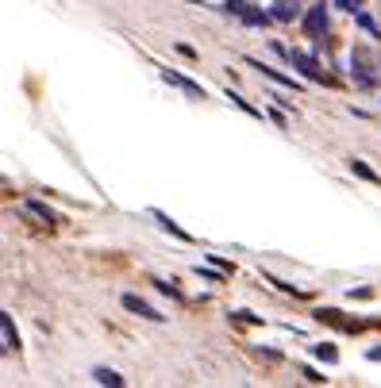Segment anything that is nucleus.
<instances>
[{"mask_svg": "<svg viewBox=\"0 0 381 388\" xmlns=\"http://www.w3.org/2000/svg\"><path fill=\"white\" fill-rule=\"evenodd\" d=\"M316 319L320 323H331V327H339L343 335H359L366 323H359V319H343V311H335V308H316Z\"/></svg>", "mask_w": 381, "mask_h": 388, "instance_id": "obj_3", "label": "nucleus"}, {"mask_svg": "<svg viewBox=\"0 0 381 388\" xmlns=\"http://www.w3.org/2000/svg\"><path fill=\"white\" fill-rule=\"evenodd\" d=\"M304 381H312V384H323V381H328V377H320V373H316V369H304Z\"/></svg>", "mask_w": 381, "mask_h": 388, "instance_id": "obj_21", "label": "nucleus"}, {"mask_svg": "<svg viewBox=\"0 0 381 388\" xmlns=\"http://www.w3.org/2000/svg\"><path fill=\"white\" fill-rule=\"evenodd\" d=\"M312 354H316V358L323 361V366H335V361H339V350H335V346H331V342H320V346H312Z\"/></svg>", "mask_w": 381, "mask_h": 388, "instance_id": "obj_14", "label": "nucleus"}, {"mask_svg": "<svg viewBox=\"0 0 381 388\" xmlns=\"http://www.w3.org/2000/svg\"><path fill=\"white\" fill-rule=\"evenodd\" d=\"M154 288H158L162 296H169V300H181V292L174 288V280H162V277H154Z\"/></svg>", "mask_w": 381, "mask_h": 388, "instance_id": "obj_16", "label": "nucleus"}, {"mask_svg": "<svg viewBox=\"0 0 381 388\" xmlns=\"http://www.w3.org/2000/svg\"><path fill=\"white\" fill-rule=\"evenodd\" d=\"M162 81H166V85H177V89H185V93H189V96H197V101H205V89H200L197 81L181 77V73H174V70H162Z\"/></svg>", "mask_w": 381, "mask_h": 388, "instance_id": "obj_7", "label": "nucleus"}, {"mask_svg": "<svg viewBox=\"0 0 381 388\" xmlns=\"http://www.w3.org/2000/svg\"><path fill=\"white\" fill-rule=\"evenodd\" d=\"M351 173H354V177H362V181H370V185H381V177L362 158H351Z\"/></svg>", "mask_w": 381, "mask_h": 388, "instance_id": "obj_13", "label": "nucleus"}, {"mask_svg": "<svg viewBox=\"0 0 381 388\" xmlns=\"http://www.w3.org/2000/svg\"><path fill=\"white\" fill-rule=\"evenodd\" d=\"M366 358H370V361H381V346H374V350H366Z\"/></svg>", "mask_w": 381, "mask_h": 388, "instance_id": "obj_23", "label": "nucleus"}, {"mask_svg": "<svg viewBox=\"0 0 381 388\" xmlns=\"http://www.w3.org/2000/svg\"><path fill=\"white\" fill-rule=\"evenodd\" d=\"M228 101L235 104V108H243L247 115H254V119H262V108H254V104H250V101H243V96H239V93H231V89H228Z\"/></svg>", "mask_w": 381, "mask_h": 388, "instance_id": "obj_15", "label": "nucleus"}, {"mask_svg": "<svg viewBox=\"0 0 381 388\" xmlns=\"http://www.w3.org/2000/svg\"><path fill=\"white\" fill-rule=\"evenodd\" d=\"M235 319H243V323H262V316H254V311H235Z\"/></svg>", "mask_w": 381, "mask_h": 388, "instance_id": "obj_19", "label": "nucleus"}, {"mask_svg": "<svg viewBox=\"0 0 381 388\" xmlns=\"http://www.w3.org/2000/svg\"><path fill=\"white\" fill-rule=\"evenodd\" d=\"M247 65H254V70H262V77H270L273 85H281V89H293V93H301V81L297 77H285L281 70H273V65H266V62H254V58H247Z\"/></svg>", "mask_w": 381, "mask_h": 388, "instance_id": "obj_5", "label": "nucleus"}, {"mask_svg": "<svg viewBox=\"0 0 381 388\" xmlns=\"http://www.w3.org/2000/svg\"><path fill=\"white\" fill-rule=\"evenodd\" d=\"M93 381H96V384H112V388H124V377H120L116 369H104V366H101V369H93Z\"/></svg>", "mask_w": 381, "mask_h": 388, "instance_id": "obj_12", "label": "nucleus"}, {"mask_svg": "<svg viewBox=\"0 0 381 388\" xmlns=\"http://www.w3.org/2000/svg\"><path fill=\"white\" fill-rule=\"evenodd\" d=\"M0 331H4V350L8 354L20 350V335H15V323H12V316H8V311H0Z\"/></svg>", "mask_w": 381, "mask_h": 388, "instance_id": "obj_8", "label": "nucleus"}, {"mask_svg": "<svg viewBox=\"0 0 381 388\" xmlns=\"http://www.w3.org/2000/svg\"><path fill=\"white\" fill-rule=\"evenodd\" d=\"M289 65L293 70H301L312 85H328V77H323V70H320V62H316L312 54H301V51H289Z\"/></svg>", "mask_w": 381, "mask_h": 388, "instance_id": "obj_2", "label": "nucleus"}, {"mask_svg": "<svg viewBox=\"0 0 381 388\" xmlns=\"http://www.w3.org/2000/svg\"><path fill=\"white\" fill-rule=\"evenodd\" d=\"M270 15L278 23H293V20H301V0H273V8H270Z\"/></svg>", "mask_w": 381, "mask_h": 388, "instance_id": "obj_6", "label": "nucleus"}, {"mask_svg": "<svg viewBox=\"0 0 381 388\" xmlns=\"http://www.w3.org/2000/svg\"><path fill=\"white\" fill-rule=\"evenodd\" d=\"M120 304H124L131 316H139V319H150V323H166V316H162L154 304L143 300V296H135V292H124V296H120Z\"/></svg>", "mask_w": 381, "mask_h": 388, "instance_id": "obj_1", "label": "nucleus"}, {"mask_svg": "<svg viewBox=\"0 0 381 388\" xmlns=\"http://www.w3.org/2000/svg\"><path fill=\"white\" fill-rule=\"evenodd\" d=\"M150 216L158 219V227H162V231H169L174 238H181V242H193V235H189V231H185V227H177V223L169 219V216H162V212H150Z\"/></svg>", "mask_w": 381, "mask_h": 388, "instance_id": "obj_10", "label": "nucleus"}, {"mask_svg": "<svg viewBox=\"0 0 381 388\" xmlns=\"http://www.w3.org/2000/svg\"><path fill=\"white\" fill-rule=\"evenodd\" d=\"M27 212H31L35 219H43V223H58V212H54V208H46L43 200H27Z\"/></svg>", "mask_w": 381, "mask_h": 388, "instance_id": "obj_11", "label": "nucleus"}, {"mask_svg": "<svg viewBox=\"0 0 381 388\" xmlns=\"http://www.w3.org/2000/svg\"><path fill=\"white\" fill-rule=\"evenodd\" d=\"M374 296V288H351V300H370Z\"/></svg>", "mask_w": 381, "mask_h": 388, "instance_id": "obj_20", "label": "nucleus"}, {"mask_svg": "<svg viewBox=\"0 0 381 388\" xmlns=\"http://www.w3.org/2000/svg\"><path fill=\"white\" fill-rule=\"evenodd\" d=\"M354 20H359V27H362V31H370V35H374V39H381V31H377V23H374V20H370V15H366V12H354Z\"/></svg>", "mask_w": 381, "mask_h": 388, "instance_id": "obj_17", "label": "nucleus"}, {"mask_svg": "<svg viewBox=\"0 0 381 388\" xmlns=\"http://www.w3.org/2000/svg\"><path fill=\"white\" fill-rule=\"evenodd\" d=\"M239 20L247 23V27H266V23L273 20L270 12H258V8H250V4H243V12H239Z\"/></svg>", "mask_w": 381, "mask_h": 388, "instance_id": "obj_9", "label": "nucleus"}, {"mask_svg": "<svg viewBox=\"0 0 381 388\" xmlns=\"http://www.w3.org/2000/svg\"><path fill=\"white\" fill-rule=\"evenodd\" d=\"M301 23H304V31H308L312 39H320L323 31H328V4L320 0L316 8H308V12L301 15Z\"/></svg>", "mask_w": 381, "mask_h": 388, "instance_id": "obj_4", "label": "nucleus"}, {"mask_svg": "<svg viewBox=\"0 0 381 388\" xmlns=\"http://www.w3.org/2000/svg\"><path fill=\"white\" fill-rule=\"evenodd\" d=\"M197 277H205V280H216V285H220L224 280V269L216 266V269H208V266H197Z\"/></svg>", "mask_w": 381, "mask_h": 388, "instance_id": "obj_18", "label": "nucleus"}, {"mask_svg": "<svg viewBox=\"0 0 381 388\" xmlns=\"http://www.w3.org/2000/svg\"><path fill=\"white\" fill-rule=\"evenodd\" d=\"M212 266H220V269H224V273H231V269H235V266H228V261H224V258H220V254H212Z\"/></svg>", "mask_w": 381, "mask_h": 388, "instance_id": "obj_22", "label": "nucleus"}]
</instances>
